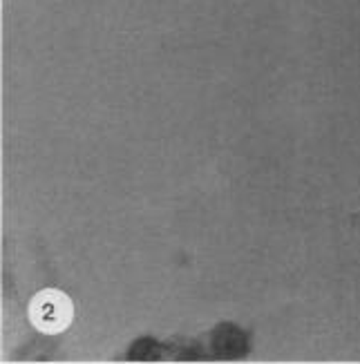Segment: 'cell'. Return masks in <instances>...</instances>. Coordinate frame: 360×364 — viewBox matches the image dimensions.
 <instances>
[{
  "mask_svg": "<svg viewBox=\"0 0 360 364\" xmlns=\"http://www.w3.org/2000/svg\"><path fill=\"white\" fill-rule=\"evenodd\" d=\"M72 315H74V306H72V299L54 289H47L41 291L29 304V318L34 322V326L43 333H63L70 322H72Z\"/></svg>",
  "mask_w": 360,
  "mask_h": 364,
  "instance_id": "obj_1",
  "label": "cell"
},
{
  "mask_svg": "<svg viewBox=\"0 0 360 364\" xmlns=\"http://www.w3.org/2000/svg\"><path fill=\"white\" fill-rule=\"evenodd\" d=\"M213 351L219 358H238L248 351V340L244 331L233 326V324H222L213 331Z\"/></svg>",
  "mask_w": 360,
  "mask_h": 364,
  "instance_id": "obj_2",
  "label": "cell"
}]
</instances>
